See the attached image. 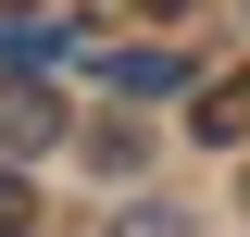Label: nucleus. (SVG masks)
Masks as SVG:
<instances>
[{
	"label": "nucleus",
	"mask_w": 250,
	"mask_h": 237,
	"mask_svg": "<svg viewBox=\"0 0 250 237\" xmlns=\"http://www.w3.org/2000/svg\"><path fill=\"white\" fill-rule=\"evenodd\" d=\"M188 138H213V150H250V62L200 75V100H188Z\"/></svg>",
	"instance_id": "f257e3e1"
},
{
	"label": "nucleus",
	"mask_w": 250,
	"mask_h": 237,
	"mask_svg": "<svg viewBox=\"0 0 250 237\" xmlns=\"http://www.w3.org/2000/svg\"><path fill=\"white\" fill-rule=\"evenodd\" d=\"M50 138H62V88L13 75V88H0V150H50Z\"/></svg>",
	"instance_id": "f03ea898"
},
{
	"label": "nucleus",
	"mask_w": 250,
	"mask_h": 237,
	"mask_svg": "<svg viewBox=\"0 0 250 237\" xmlns=\"http://www.w3.org/2000/svg\"><path fill=\"white\" fill-rule=\"evenodd\" d=\"M113 88H175V50H113Z\"/></svg>",
	"instance_id": "7ed1b4c3"
},
{
	"label": "nucleus",
	"mask_w": 250,
	"mask_h": 237,
	"mask_svg": "<svg viewBox=\"0 0 250 237\" xmlns=\"http://www.w3.org/2000/svg\"><path fill=\"white\" fill-rule=\"evenodd\" d=\"M138 150H150V138H138V125H88V162H100V175H125Z\"/></svg>",
	"instance_id": "20e7f679"
},
{
	"label": "nucleus",
	"mask_w": 250,
	"mask_h": 237,
	"mask_svg": "<svg viewBox=\"0 0 250 237\" xmlns=\"http://www.w3.org/2000/svg\"><path fill=\"white\" fill-rule=\"evenodd\" d=\"M25 225H38V187L13 175V162H0V237H25Z\"/></svg>",
	"instance_id": "39448f33"
},
{
	"label": "nucleus",
	"mask_w": 250,
	"mask_h": 237,
	"mask_svg": "<svg viewBox=\"0 0 250 237\" xmlns=\"http://www.w3.org/2000/svg\"><path fill=\"white\" fill-rule=\"evenodd\" d=\"M113 237H188V212H163V200H138V212H125Z\"/></svg>",
	"instance_id": "423d86ee"
},
{
	"label": "nucleus",
	"mask_w": 250,
	"mask_h": 237,
	"mask_svg": "<svg viewBox=\"0 0 250 237\" xmlns=\"http://www.w3.org/2000/svg\"><path fill=\"white\" fill-rule=\"evenodd\" d=\"M125 13H150V25H163V13H188V0H125Z\"/></svg>",
	"instance_id": "0eeeda50"
},
{
	"label": "nucleus",
	"mask_w": 250,
	"mask_h": 237,
	"mask_svg": "<svg viewBox=\"0 0 250 237\" xmlns=\"http://www.w3.org/2000/svg\"><path fill=\"white\" fill-rule=\"evenodd\" d=\"M238 212H250V175H238Z\"/></svg>",
	"instance_id": "6e6552de"
}]
</instances>
